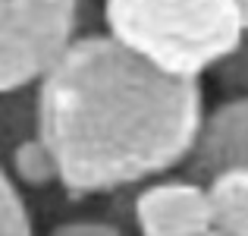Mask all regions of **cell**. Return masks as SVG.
I'll return each instance as SVG.
<instances>
[{
  "mask_svg": "<svg viewBox=\"0 0 248 236\" xmlns=\"http://www.w3.org/2000/svg\"><path fill=\"white\" fill-rule=\"evenodd\" d=\"M201 114L198 79L164 73L113 35L73 38L35 79V133L73 195L116 192L179 167Z\"/></svg>",
  "mask_w": 248,
  "mask_h": 236,
  "instance_id": "cell-1",
  "label": "cell"
},
{
  "mask_svg": "<svg viewBox=\"0 0 248 236\" xmlns=\"http://www.w3.org/2000/svg\"><path fill=\"white\" fill-rule=\"evenodd\" d=\"M107 35L173 76L214 67L242 35L236 0H104Z\"/></svg>",
  "mask_w": 248,
  "mask_h": 236,
  "instance_id": "cell-2",
  "label": "cell"
},
{
  "mask_svg": "<svg viewBox=\"0 0 248 236\" xmlns=\"http://www.w3.org/2000/svg\"><path fill=\"white\" fill-rule=\"evenodd\" d=\"M79 0H0V91L35 85L76 38Z\"/></svg>",
  "mask_w": 248,
  "mask_h": 236,
  "instance_id": "cell-3",
  "label": "cell"
},
{
  "mask_svg": "<svg viewBox=\"0 0 248 236\" xmlns=\"http://www.w3.org/2000/svg\"><path fill=\"white\" fill-rule=\"evenodd\" d=\"M132 224L148 236H198L211 233L207 186L192 176L157 180L132 195Z\"/></svg>",
  "mask_w": 248,
  "mask_h": 236,
  "instance_id": "cell-4",
  "label": "cell"
},
{
  "mask_svg": "<svg viewBox=\"0 0 248 236\" xmlns=\"http://www.w3.org/2000/svg\"><path fill=\"white\" fill-rule=\"evenodd\" d=\"M179 167L198 183L232 167H248V95L226 98L211 114H201L195 142Z\"/></svg>",
  "mask_w": 248,
  "mask_h": 236,
  "instance_id": "cell-5",
  "label": "cell"
},
{
  "mask_svg": "<svg viewBox=\"0 0 248 236\" xmlns=\"http://www.w3.org/2000/svg\"><path fill=\"white\" fill-rule=\"evenodd\" d=\"M204 186L211 202V233L248 236V167L223 170Z\"/></svg>",
  "mask_w": 248,
  "mask_h": 236,
  "instance_id": "cell-6",
  "label": "cell"
},
{
  "mask_svg": "<svg viewBox=\"0 0 248 236\" xmlns=\"http://www.w3.org/2000/svg\"><path fill=\"white\" fill-rule=\"evenodd\" d=\"M6 161H10V167H13V176H16L22 186L41 189V186H50V183H60L54 154L38 139V133L25 135L22 142H16V145L10 148V154H6Z\"/></svg>",
  "mask_w": 248,
  "mask_h": 236,
  "instance_id": "cell-7",
  "label": "cell"
},
{
  "mask_svg": "<svg viewBox=\"0 0 248 236\" xmlns=\"http://www.w3.org/2000/svg\"><path fill=\"white\" fill-rule=\"evenodd\" d=\"M211 73L226 98L248 95V25L242 29L239 41L211 67Z\"/></svg>",
  "mask_w": 248,
  "mask_h": 236,
  "instance_id": "cell-8",
  "label": "cell"
},
{
  "mask_svg": "<svg viewBox=\"0 0 248 236\" xmlns=\"http://www.w3.org/2000/svg\"><path fill=\"white\" fill-rule=\"evenodd\" d=\"M0 233H31L29 205L22 202L19 189L6 176L3 164H0Z\"/></svg>",
  "mask_w": 248,
  "mask_h": 236,
  "instance_id": "cell-9",
  "label": "cell"
},
{
  "mask_svg": "<svg viewBox=\"0 0 248 236\" xmlns=\"http://www.w3.org/2000/svg\"><path fill=\"white\" fill-rule=\"evenodd\" d=\"M120 227L113 224H101V220H69V224H60L57 233H116Z\"/></svg>",
  "mask_w": 248,
  "mask_h": 236,
  "instance_id": "cell-10",
  "label": "cell"
},
{
  "mask_svg": "<svg viewBox=\"0 0 248 236\" xmlns=\"http://www.w3.org/2000/svg\"><path fill=\"white\" fill-rule=\"evenodd\" d=\"M239 3V16H242V25H248V0H236Z\"/></svg>",
  "mask_w": 248,
  "mask_h": 236,
  "instance_id": "cell-11",
  "label": "cell"
}]
</instances>
